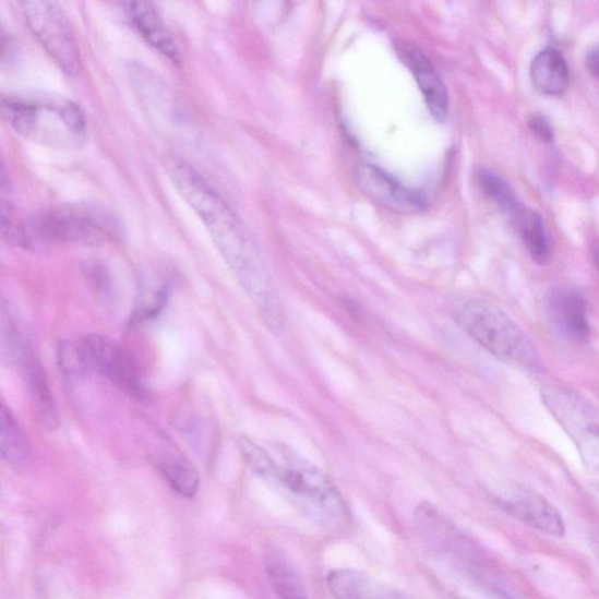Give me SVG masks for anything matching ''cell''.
<instances>
[{
	"instance_id": "cell-18",
	"label": "cell",
	"mask_w": 599,
	"mask_h": 599,
	"mask_svg": "<svg viewBox=\"0 0 599 599\" xmlns=\"http://www.w3.org/2000/svg\"><path fill=\"white\" fill-rule=\"evenodd\" d=\"M327 585L335 599H393L376 580L358 571H333Z\"/></svg>"
},
{
	"instance_id": "cell-19",
	"label": "cell",
	"mask_w": 599,
	"mask_h": 599,
	"mask_svg": "<svg viewBox=\"0 0 599 599\" xmlns=\"http://www.w3.org/2000/svg\"><path fill=\"white\" fill-rule=\"evenodd\" d=\"M2 233L9 244L31 251L43 249L44 242L36 218L21 217L10 202L2 205Z\"/></svg>"
},
{
	"instance_id": "cell-28",
	"label": "cell",
	"mask_w": 599,
	"mask_h": 599,
	"mask_svg": "<svg viewBox=\"0 0 599 599\" xmlns=\"http://www.w3.org/2000/svg\"><path fill=\"white\" fill-rule=\"evenodd\" d=\"M595 546H596L595 552H596V555H597V558H598V560H599V540L596 541Z\"/></svg>"
},
{
	"instance_id": "cell-17",
	"label": "cell",
	"mask_w": 599,
	"mask_h": 599,
	"mask_svg": "<svg viewBox=\"0 0 599 599\" xmlns=\"http://www.w3.org/2000/svg\"><path fill=\"white\" fill-rule=\"evenodd\" d=\"M534 86L544 95H562L570 87V70L563 56L556 50L542 51L531 62Z\"/></svg>"
},
{
	"instance_id": "cell-26",
	"label": "cell",
	"mask_w": 599,
	"mask_h": 599,
	"mask_svg": "<svg viewBox=\"0 0 599 599\" xmlns=\"http://www.w3.org/2000/svg\"><path fill=\"white\" fill-rule=\"evenodd\" d=\"M531 132L541 141L550 143L554 141V131L552 125L541 116H532L529 121Z\"/></svg>"
},
{
	"instance_id": "cell-3",
	"label": "cell",
	"mask_w": 599,
	"mask_h": 599,
	"mask_svg": "<svg viewBox=\"0 0 599 599\" xmlns=\"http://www.w3.org/2000/svg\"><path fill=\"white\" fill-rule=\"evenodd\" d=\"M450 315L463 332L501 362L528 372L541 371L536 345L496 304L479 297H457L450 303Z\"/></svg>"
},
{
	"instance_id": "cell-27",
	"label": "cell",
	"mask_w": 599,
	"mask_h": 599,
	"mask_svg": "<svg viewBox=\"0 0 599 599\" xmlns=\"http://www.w3.org/2000/svg\"><path fill=\"white\" fill-rule=\"evenodd\" d=\"M586 63L589 73L596 79H599V47L589 52Z\"/></svg>"
},
{
	"instance_id": "cell-11",
	"label": "cell",
	"mask_w": 599,
	"mask_h": 599,
	"mask_svg": "<svg viewBox=\"0 0 599 599\" xmlns=\"http://www.w3.org/2000/svg\"><path fill=\"white\" fill-rule=\"evenodd\" d=\"M498 505L523 524L548 534L563 537L565 526L560 512L538 492L523 484H513L496 493Z\"/></svg>"
},
{
	"instance_id": "cell-24",
	"label": "cell",
	"mask_w": 599,
	"mask_h": 599,
	"mask_svg": "<svg viewBox=\"0 0 599 599\" xmlns=\"http://www.w3.org/2000/svg\"><path fill=\"white\" fill-rule=\"evenodd\" d=\"M170 285L165 283L152 291L144 290L135 306L132 316L133 325H140V323L148 321L164 311L170 297Z\"/></svg>"
},
{
	"instance_id": "cell-12",
	"label": "cell",
	"mask_w": 599,
	"mask_h": 599,
	"mask_svg": "<svg viewBox=\"0 0 599 599\" xmlns=\"http://www.w3.org/2000/svg\"><path fill=\"white\" fill-rule=\"evenodd\" d=\"M544 312L550 326L571 343H587L590 335L587 300L578 290L560 286L548 291Z\"/></svg>"
},
{
	"instance_id": "cell-10",
	"label": "cell",
	"mask_w": 599,
	"mask_h": 599,
	"mask_svg": "<svg viewBox=\"0 0 599 599\" xmlns=\"http://www.w3.org/2000/svg\"><path fill=\"white\" fill-rule=\"evenodd\" d=\"M141 436L152 462L171 489L184 498L194 496L200 489V475L180 448L151 424L141 426Z\"/></svg>"
},
{
	"instance_id": "cell-1",
	"label": "cell",
	"mask_w": 599,
	"mask_h": 599,
	"mask_svg": "<svg viewBox=\"0 0 599 599\" xmlns=\"http://www.w3.org/2000/svg\"><path fill=\"white\" fill-rule=\"evenodd\" d=\"M166 170L178 192L205 225L209 237L229 265L265 325L278 332L284 310L271 275L253 237L232 206L188 161L169 156Z\"/></svg>"
},
{
	"instance_id": "cell-7",
	"label": "cell",
	"mask_w": 599,
	"mask_h": 599,
	"mask_svg": "<svg viewBox=\"0 0 599 599\" xmlns=\"http://www.w3.org/2000/svg\"><path fill=\"white\" fill-rule=\"evenodd\" d=\"M24 19L58 67L71 76L81 71V56L72 25L58 3L46 0L21 2Z\"/></svg>"
},
{
	"instance_id": "cell-8",
	"label": "cell",
	"mask_w": 599,
	"mask_h": 599,
	"mask_svg": "<svg viewBox=\"0 0 599 599\" xmlns=\"http://www.w3.org/2000/svg\"><path fill=\"white\" fill-rule=\"evenodd\" d=\"M81 342L86 349L92 370L99 372L128 397L139 402L149 399L148 388L136 364L116 342L100 334H88Z\"/></svg>"
},
{
	"instance_id": "cell-22",
	"label": "cell",
	"mask_w": 599,
	"mask_h": 599,
	"mask_svg": "<svg viewBox=\"0 0 599 599\" xmlns=\"http://www.w3.org/2000/svg\"><path fill=\"white\" fill-rule=\"evenodd\" d=\"M57 359L64 376L81 379L92 371L83 342H61L58 345Z\"/></svg>"
},
{
	"instance_id": "cell-5",
	"label": "cell",
	"mask_w": 599,
	"mask_h": 599,
	"mask_svg": "<svg viewBox=\"0 0 599 599\" xmlns=\"http://www.w3.org/2000/svg\"><path fill=\"white\" fill-rule=\"evenodd\" d=\"M541 395L547 409L571 436L587 472L599 484V409L563 386H544Z\"/></svg>"
},
{
	"instance_id": "cell-25",
	"label": "cell",
	"mask_w": 599,
	"mask_h": 599,
	"mask_svg": "<svg viewBox=\"0 0 599 599\" xmlns=\"http://www.w3.org/2000/svg\"><path fill=\"white\" fill-rule=\"evenodd\" d=\"M459 599H513L507 594L490 587H468L462 590Z\"/></svg>"
},
{
	"instance_id": "cell-16",
	"label": "cell",
	"mask_w": 599,
	"mask_h": 599,
	"mask_svg": "<svg viewBox=\"0 0 599 599\" xmlns=\"http://www.w3.org/2000/svg\"><path fill=\"white\" fill-rule=\"evenodd\" d=\"M507 215L532 261L542 266L547 265L552 259V247L541 216L519 202Z\"/></svg>"
},
{
	"instance_id": "cell-15",
	"label": "cell",
	"mask_w": 599,
	"mask_h": 599,
	"mask_svg": "<svg viewBox=\"0 0 599 599\" xmlns=\"http://www.w3.org/2000/svg\"><path fill=\"white\" fill-rule=\"evenodd\" d=\"M129 21L144 40L155 50L176 63H180L181 55L164 21L153 3L129 2L124 4Z\"/></svg>"
},
{
	"instance_id": "cell-13",
	"label": "cell",
	"mask_w": 599,
	"mask_h": 599,
	"mask_svg": "<svg viewBox=\"0 0 599 599\" xmlns=\"http://www.w3.org/2000/svg\"><path fill=\"white\" fill-rule=\"evenodd\" d=\"M12 363L19 367L28 388L32 406L43 429L55 431L59 427V412L45 369L32 346L31 339L11 356Z\"/></svg>"
},
{
	"instance_id": "cell-6",
	"label": "cell",
	"mask_w": 599,
	"mask_h": 599,
	"mask_svg": "<svg viewBox=\"0 0 599 599\" xmlns=\"http://www.w3.org/2000/svg\"><path fill=\"white\" fill-rule=\"evenodd\" d=\"M36 219L45 245L58 241L63 244L96 247L117 240L121 235L115 218L91 206L63 205Z\"/></svg>"
},
{
	"instance_id": "cell-20",
	"label": "cell",
	"mask_w": 599,
	"mask_h": 599,
	"mask_svg": "<svg viewBox=\"0 0 599 599\" xmlns=\"http://www.w3.org/2000/svg\"><path fill=\"white\" fill-rule=\"evenodd\" d=\"M0 447H2L4 462L14 468H22L31 460L32 447L27 436L4 402L2 406Z\"/></svg>"
},
{
	"instance_id": "cell-14",
	"label": "cell",
	"mask_w": 599,
	"mask_h": 599,
	"mask_svg": "<svg viewBox=\"0 0 599 599\" xmlns=\"http://www.w3.org/2000/svg\"><path fill=\"white\" fill-rule=\"evenodd\" d=\"M399 59L412 72L432 117L444 122L448 116V94L444 81L429 58L411 43L398 45Z\"/></svg>"
},
{
	"instance_id": "cell-23",
	"label": "cell",
	"mask_w": 599,
	"mask_h": 599,
	"mask_svg": "<svg viewBox=\"0 0 599 599\" xmlns=\"http://www.w3.org/2000/svg\"><path fill=\"white\" fill-rule=\"evenodd\" d=\"M478 182L486 199L498 205L505 214L517 203L512 188L495 172L488 169L479 170Z\"/></svg>"
},
{
	"instance_id": "cell-21",
	"label": "cell",
	"mask_w": 599,
	"mask_h": 599,
	"mask_svg": "<svg viewBox=\"0 0 599 599\" xmlns=\"http://www.w3.org/2000/svg\"><path fill=\"white\" fill-rule=\"evenodd\" d=\"M266 570L279 599H310L307 596L301 575L284 555L268 554Z\"/></svg>"
},
{
	"instance_id": "cell-2",
	"label": "cell",
	"mask_w": 599,
	"mask_h": 599,
	"mask_svg": "<svg viewBox=\"0 0 599 599\" xmlns=\"http://www.w3.org/2000/svg\"><path fill=\"white\" fill-rule=\"evenodd\" d=\"M239 447L252 472L280 491L304 516L322 528L342 526L347 508L332 480L285 444L264 446L240 436Z\"/></svg>"
},
{
	"instance_id": "cell-4",
	"label": "cell",
	"mask_w": 599,
	"mask_h": 599,
	"mask_svg": "<svg viewBox=\"0 0 599 599\" xmlns=\"http://www.w3.org/2000/svg\"><path fill=\"white\" fill-rule=\"evenodd\" d=\"M2 112L15 133L45 147L76 149L87 140L83 110L61 97L3 96Z\"/></svg>"
},
{
	"instance_id": "cell-9",
	"label": "cell",
	"mask_w": 599,
	"mask_h": 599,
	"mask_svg": "<svg viewBox=\"0 0 599 599\" xmlns=\"http://www.w3.org/2000/svg\"><path fill=\"white\" fill-rule=\"evenodd\" d=\"M355 182L366 196L391 212L414 215L424 212L428 205L422 191L404 185L382 168L360 161L355 166Z\"/></svg>"
}]
</instances>
